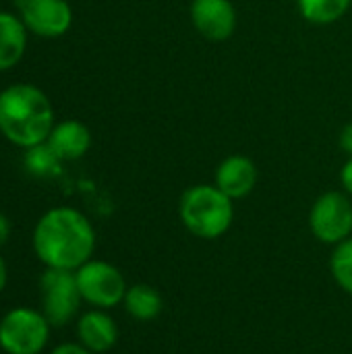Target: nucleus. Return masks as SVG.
<instances>
[{"label": "nucleus", "instance_id": "f257e3e1", "mask_svg": "<svg viewBox=\"0 0 352 354\" xmlns=\"http://www.w3.org/2000/svg\"><path fill=\"white\" fill-rule=\"evenodd\" d=\"M31 247L44 268L77 272L83 263L93 259L95 228L77 207L56 205L44 212L35 222Z\"/></svg>", "mask_w": 352, "mask_h": 354}, {"label": "nucleus", "instance_id": "f03ea898", "mask_svg": "<svg viewBox=\"0 0 352 354\" xmlns=\"http://www.w3.org/2000/svg\"><path fill=\"white\" fill-rule=\"evenodd\" d=\"M54 120V108L44 89L33 83H12L0 91V135L29 149L46 143Z\"/></svg>", "mask_w": 352, "mask_h": 354}, {"label": "nucleus", "instance_id": "7ed1b4c3", "mask_svg": "<svg viewBox=\"0 0 352 354\" xmlns=\"http://www.w3.org/2000/svg\"><path fill=\"white\" fill-rule=\"evenodd\" d=\"M178 216L193 236L214 241L230 230L234 222V201L216 185H193L180 195Z\"/></svg>", "mask_w": 352, "mask_h": 354}, {"label": "nucleus", "instance_id": "20e7f679", "mask_svg": "<svg viewBox=\"0 0 352 354\" xmlns=\"http://www.w3.org/2000/svg\"><path fill=\"white\" fill-rule=\"evenodd\" d=\"M50 334V322L33 307H15L0 319V348L6 354H41Z\"/></svg>", "mask_w": 352, "mask_h": 354}, {"label": "nucleus", "instance_id": "39448f33", "mask_svg": "<svg viewBox=\"0 0 352 354\" xmlns=\"http://www.w3.org/2000/svg\"><path fill=\"white\" fill-rule=\"evenodd\" d=\"M39 311L46 315L52 328H64L71 324L81 309V292L77 286L75 272L50 270L39 276Z\"/></svg>", "mask_w": 352, "mask_h": 354}, {"label": "nucleus", "instance_id": "423d86ee", "mask_svg": "<svg viewBox=\"0 0 352 354\" xmlns=\"http://www.w3.org/2000/svg\"><path fill=\"white\" fill-rule=\"evenodd\" d=\"M75 278L83 303H87L91 309L108 311L122 305L129 288L122 272L102 259H89L87 263H83L75 272Z\"/></svg>", "mask_w": 352, "mask_h": 354}, {"label": "nucleus", "instance_id": "0eeeda50", "mask_svg": "<svg viewBox=\"0 0 352 354\" xmlns=\"http://www.w3.org/2000/svg\"><path fill=\"white\" fill-rule=\"evenodd\" d=\"M309 228L324 245H338L352 236V199L344 191H328L309 212Z\"/></svg>", "mask_w": 352, "mask_h": 354}, {"label": "nucleus", "instance_id": "6e6552de", "mask_svg": "<svg viewBox=\"0 0 352 354\" xmlns=\"http://www.w3.org/2000/svg\"><path fill=\"white\" fill-rule=\"evenodd\" d=\"M17 15L29 33L44 39L62 37L73 27V8L66 0H17Z\"/></svg>", "mask_w": 352, "mask_h": 354}, {"label": "nucleus", "instance_id": "1a4fd4ad", "mask_svg": "<svg viewBox=\"0 0 352 354\" xmlns=\"http://www.w3.org/2000/svg\"><path fill=\"white\" fill-rule=\"evenodd\" d=\"M191 23L210 41H226L237 29V8L230 0H193Z\"/></svg>", "mask_w": 352, "mask_h": 354}, {"label": "nucleus", "instance_id": "9d476101", "mask_svg": "<svg viewBox=\"0 0 352 354\" xmlns=\"http://www.w3.org/2000/svg\"><path fill=\"white\" fill-rule=\"evenodd\" d=\"M214 185L232 201L245 199L257 185V166L251 158L232 153L224 158L214 174Z\"/></svg>", "mask_w": 352, "mask_h": 354}, {"label": "nucleus", "instance_id": "9b49d317", "mask_svg": "<svg viewBox=\"0 0 352 354\" xmlns=\"http://www.w3.org/2000/svg\"><path fill=\"white\" fill-rule=\"evenodd\" d=\"M77 342L93 354L112 351L118 342V326L104 309H89L77 319Z\"/></svg>", "mask_w": 352, "mask_h": 354}, {"label": "nucleus", "instance_id": "f8f14e48", "mask_svg": "<svg viewBox=\"0 0 352 354\" xmlns=\"http://www.w3.org/2000/svg\"><path fill=\"white\" fill-rule=\"evenodd\" d=\"M46 143L60 162H75L91 149L93 137L85 122L77 118H66L52 127Z\"/></svg>", "mask_w": 352, "mask_h": 354}, {"label": "nucleus", "instance_id": "ddd939ff", "mask_svg": "<svg viewBox=\"0 0 352 354\" xmlns=\"http://www.w3.org/2000/svg\"><path fill=\"white\" fill-rule=\"evenodd\" d=\"M29 31L19 15L0 10V73L17 66L27 50Z\"/></svg>", "mask_w": 352, "mask_h": 354}, {"label": "nucleus", "instance_id": "4468645a", "mask_svg": "<svg viewBox=\"0 0 352 354\" xmlns=\"http://www.w3.org/2000/svg\"><path fill=\"white\" fill-rule=\"evenodd\" d=\"M122 307H124V311L133 319H137V322H151V319H156L162 313L164 299L149 284H133V286L127 288Z\"/></svg>", "mask_w": 352, "mask_h": 354}, {"label": "nucleus", "instance_id": "2eb2a0df", "mask_svg": "<svg viewBox=\"0 0 352 354\" xmlns=\"http://www.w3.org/2000/svg\"><path fill=\"white\" fill-rule=\"evenodd\" d=\"M299 12L313 25H332L340 21L352 6V0H297Z\"/></svg>", "mask_w": 352, "mask_h": 354}, {"label": "nucleus", "instance_id": "dca6fc26", "mask_svg": "<svg viewBox=\"0 0 352 354\" xmlns=\"http://www.w3.org/2000/svg\"><path fill=\"white\" fill-rule=\"evenodd\" d=\"M330 270H332L336 284L352 297V236L334 245V251L330 257Z\"/></svg>", "mask_w": 352, "mask_h": 354}, {"label": "nucleus", "instance_id": "f3484780", "mask_svg": "<svg viewBox=\"0 0 352 354\" xmlns=\"http://www.w3.org/2000/svg\"><path fill=\"white\" fill-rule=\"evenodd\" d=\"M23 164L27 168L29 174L33 176H52L54 172H58V166L62 164L58 160V156L48 147V143H39L35 147H29L25 149V158H23Z\"/></svg>", "mask_w": 352, "mask_h": 354}, {"label": "nucleus", "instance_id": "a211bd4d", "mask_svg": "<svg viewBox=\"0 0 352 354\" xmlns=\"http://www.w3.org/2000/svg\"><path fill=\"white\" fill-rule=\"evenodd\" d=\"M50 354H93L91 351H87L85 346H81L79 342H62L58 346H54Z\"/></svg>", "mask_w": 352, "mask_h": 354}, {"label": "nucleus", "instance_id": "6ab92c4d", "mask_svg": "<svg viewBox=\"0 0 352 354\" xmlns=\"http://www.w3.org/2000/svg\"><path fill=\"white\" fill-rule=\"evenodd\" d=\"M338 141H340V149H342L349 158H352V122L342 127L340 139H338Z\"/></svg>", "mask_w": 352, "mask_h": 354}, {"label": "nucleus", "instance_id": "aec40b11", "mask_svg": "<svg viewBox=\"0 0 352 354\" xmlns=\"http://www.w3.org/2000/svg\"><path fill=\"white\" fill-rule=\"evenodd\" d=\"M340 180H342V187H344V193L352 199V158H349V162L342 166V172H340Z\"/></svg>", "mask_w": 352, "mask_h": 354}, {"label": "nucleus", "instance_id": "412c9836", "mask_svg": "<svg viewBox=\"0 0 352 354\" xmlns=\"http://www.w3.org/2000/svg\"><path fill=\"white\" fill-rule=\"evenodd\" d=\"M10 232H12V224L8 220V216L0 212V247L6 245V241L10 239Z\"/></svg>", "mask_w": 352, "mask_h": 354}, {"label": "nucleus", "instance_id": "4be33fe9", "mask_svg": "<svg viewBox=\"0 0 352 354\" xmlns=\"http://www.w3.org/2000/svg\"><path fill=\"white\" fill-rule=\"evenodd\" d=\"M6 284H8V266H6V259L0 253V295L4 292Z\"/></svg>", "mask_w": 352, "mask_h": 354}]
</instances>
